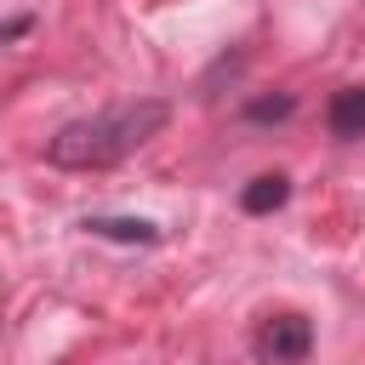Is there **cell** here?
I'll return each instance as SVG.
<instances>
[{"instance_id": "obj_5", "label": "cell", "mask_w": 365, "mask_h": 365, "mask_svg": "<svg viewBox=\"0 0 365 365\" xmlns=\"http://www.w3.org/2000/svg\"><path fill=\"white\" fill-rule=\"evenodd\" d=\"M86 228L103 234V240H125V245H154V240H160V228L143 222V217H91Z\"/></svg>"}, {"instance_id": "obj_3", "label": "cell", "mask_w": 365, "mask_h": 365, "mask_svg": "<svg viewBox=\"0 0 365 365\" xmlns=\"http://www.w3.org/2000/svg\"><path fill=\"white\" fill-rule=\"evenodd\" d=\"M325 125H331V137H342V143L365 137V86H342V91L331 97V108H325Z\"/></svg>"}, {"instance_id": "obj_6", "label": "cell", "mask_w": 365, "mask_h": 365, "mask_svg": "<svg viewBox=\"0 0 365 365\" xmlns=\"http://www.w3.org/2000/svg\"><path fill=\"white\" fill-rule=\"evenodd\" d=\"M291 108H297V103H291V97H285V91H279V97H257V103H251V108H245V114H251V120H285V114H291Z\"/></svg>"}, {"instance_id": "obj_1", "label": "cell", "mask_w": 365, "mask_h": 365, "mask_svg": "<svg viewBox=\"0 0 365 365\" xmlns=\"http://www.w3.org/2000/svg\"><path fill=\"white\" fill-rule=\"evenodd\" d=\"M171 120V103L160 97H137V103H114L103 114H86V120H68L51 143H46V160L51 165H68V171H97V165H114L125 154H137L148 137H160Z\"/></svg>"}, {"instance_id": "obj_4", "label": "cell", "mask_w": 365, "mask_h": 365, "mask_svg": "<svg viewBox=\"0 0 365 365\" xmlns=\"http://www.w3.org/2000/svg\"><path fill=\"white\" fill-rule=\"evenodd\" d=\"M291 200V177L285 171H262V177H251L245 182V194H240V211H251V217H268V211H279Z\"/></svg>"}, {"instance_id": "obj_2", "label": "cell", "mask_w": 365, "mask_h": 365, "mask_svg": "<svg viewBox=\"0 0 365 365\" xmlns=\"http://www.w3.org/2000/svg\"><path fill=\"white\" fill-rule=\"evenodd\" d=\"M251 354H257V365H308V354H314L308 314H297V308L268 314L257 325V336H251Z\"/></svg>"}]
</instances>
